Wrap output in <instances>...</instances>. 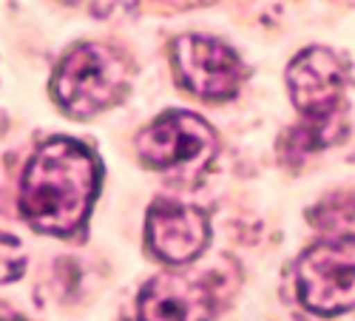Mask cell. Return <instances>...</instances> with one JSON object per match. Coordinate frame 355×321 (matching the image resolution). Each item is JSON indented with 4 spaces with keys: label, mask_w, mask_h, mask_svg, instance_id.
I'll use <instances>...</instances> for the list:
<instances>
[{
    "label": "cell",
    "mask_w": 355,
    "mask_h": 321,
    "mask_svg": "<svg viewBox=\"0 0 355 321\" xmlns=\"http://www.w3.org/2000/svg\"><path fill=\"white\" fill-rule=\"evenodd\" d=\"M100 165L83 142L54 137L28 159L20 182L23 219L49 236L77 233L94 205Z\"/></svg>",
    "instance_id": "6da1fadb"
},
{
    "label": "cell",
    "mask_w": 355,
    "mask_h": 321,
    "mask_svg": "<svg viewBox=\"0 0 355 321\" xmlns=\"http://www.w3.org/2000/svg\"><path fill=\"white\" fill-rule=\"evenodd\" d=\"M287 89L293 105L304 116V125L290 134L287 148H299V154L318 151L344 134L347 66L336 51L315 46L293 57Z\"/></svg>",
    "instance_id": "7a4b0ae2"
},
{
    "label": "cell",
    "mask_w": 355,
    "mask_h": 321,
    "mask_svg": "<svg viewBox=\"0 0 355 321\" xmlns=\"http://www.w3.org/2000/svg\"><path fill=\"white\" fill-rule=\"evenodd\" d=\"M128 92V69L105 46H74L51 77V97L71 116H92L116 105Z\"/></svg>",
    "instance_id": "3957f363"
},
{
    "label": "cell",
    "mask_w": 355,
    "mask_h": 321,
    "mask_svg": "<svg viewBox=\"0 0 355 321\" xmlns=\"http://www.w3.org/2000/svg\"><path fill=\"white\" fill-rule=\"evenodd\" d=\"M137 154L154 171H173L176 177L196 180L214 165L219 139L202 116L191 111H168L139 131Z\"/></svg>",
    "instance_id": "277c9868"
},
{
    "label": "cell",
    "mask_w": 355,
    "mask_h": 321,
    "mask_svg": "<svg viewBox=\"0 0 355 321\" xmlns=\"http://www.w3.org/2000/svg\"><path fill=\"white\" fill-rule=\"evenodd\" d=\"M295 290L307 310L338 315L355 307V236L318 242L295 265Z\"/></svg>",
    "instance_id": "5b68a950"
},
{
    "label": "cell",
    "mask_w": 355,
    "mask_h": 321,
    "mask_svg": "<svg viewBox=\"0 0 355 321\" xmlns=\"http://www.w3.org/2000/svg\"><path fill=\"white\" fill-rule=\"evenodd\" d=\"M171 60L180 83L202 100H230L245 80V69L236 51L214 37H176L171 46Z\"/></svg>",
    "instance_id": "8992f818"
},
{
    "label": "cell",
    "mask_w": 355,
    "mask_h": 321,
    "mask_svg": "<svg viewBox=\"0 0 355 321\" xmlns=\"http://www.w3.org/2000/svg\"><path fill=\"white\" fill-rule=\"evenodd\" d=\"M145 233L151 250L168 265H185V261L196 259L211 239L208 216L199 208L180 205L171 199H159L151 205Z\"/></svg>",
    "instance_id": "52a82bcc"
},
{
    "label": "cell",
    "mask_w": 355,
    "mask_h": 321,
    "mask_svg": "<svg viewBox=\"0 0 355 321\" xmlns=\"http://www.w3.org/2000/svg\"><path fill=\"white\" fill-rule=\"evenodd\" d=\"M216 293L208 281L162 273L139 293V321H214Z\"/></svg>",
    "instance_id": "ba28073f"
},
{
    "label": "cell",
    "mask_w": 355,
    "mask_h": 321,
    "mask_svg": "<svg viewBox=\"0 0 355 321\" xmlns=\"http://www.w3.org/2000/svg\"><path fill=\"white\" fill-rule=\"evenodd\" d=\"M23 268H26V253H23L20 242L6 236V233H0V284L20 279Z\"/></svg>",
    "instance_id": "9c48e42d"
},
{
    "label": "cell",
    "mask_w": 355,
    "mask_h": 321,
    "mask_svg": "<svg viewBox=\"0 0 355 321\" xmlns=\"http://www.w3.org/2000/svg\"><path fill=\"white\" fill-rule=\"evenodd\" d=\"M0 321H28V318H23L20 313H15L9 304H0Z\"/></svg>",
    "instance_id": "30bf717a"
}]
</instances>
